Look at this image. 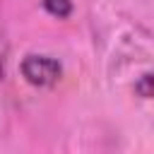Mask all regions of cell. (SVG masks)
Here are the masks:
<instances>
[{"label":"cell","mask_w":154,"mask_h":154,"mask_svg":"<svg viewBox=\"0 0 154 154\" xmlns=\"http://www.w3.org/2000/svg\"><path fill=\"white\" fill-rule=\"evenodd\" d=\"M60 63L48 55H26L22 60V75L34 87H51L60 77Z\"/></svg>","instance_id":"1"},{"label":"cell","mask_w":154,"mask_h":154,"mask_svg":"<svg viewBox=\"0 0 154 154\" xmlns=\"http://www.w3.org/2000/svg\"><path fill=\"white\" fill-rule=\"evenodd\" d=\"M43 7L48 14H53L58 19H65L72 14V0H43Z\"/></svg>","instance_id":"2"},{"label":"cell","mask_w":154,"mask_h":154,"mask_svg":"<svg viewBox=\"0 0 154 154\" xmlns=\"http://www.w3.org/2000/svg\"><path fill=\"white\" fill-rule=\"evenodd\" d=\"M135 89H137V94H140V96L152 99V96H154V72L142 75V77H140V82L135 84Z\"/></svg>","instance_id":"3"}]
</instances>
